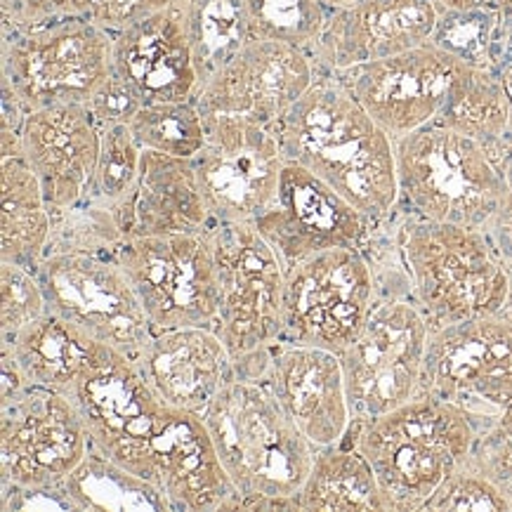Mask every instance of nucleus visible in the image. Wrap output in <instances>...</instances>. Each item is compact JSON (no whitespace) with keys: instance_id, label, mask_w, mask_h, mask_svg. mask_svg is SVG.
<instances>
[{"instance_id":"nucleus-1","label":"nucleus","mask_w":512,"mask_h":512,"mask_svg":"<svg viewBox=\"0 0 512 512\" xmlns=\"http://www.w3.org/2000/svg\"><path fill=\"white\" fill-rule=\"evenodd\" d=\"M286 161L300 163L373 222H385L399 201L395 140L378 126L333 74L272 126Z\"/></svg>"},{"instance_id":"nucleus-2","label":"nucleus","mask_w":512,"mask_h":512,"mask_svg":"<svg viewBox=\"0 0 512 512\" xmlns=\"http://www.w3.org/2000/svg\"><path fill=\"white\" fill-rule=\"evenodd\" d=\"M220 463L241 496V510H298L314 446L258 380L234 376L203 411Z\"/></svg>"},{"instance_id":"nucleus-3","label":"nucleus","mask_w":512,"mask_h":512,"mask_svg":"<svg viewBox=\"0 0 512 512\" xmlns=\"http://www.w3.org/2000/svg\"><path fill=\"white\" fill-rule=\"evenodd\" d=\"M399 213L392 244L430 331L505 312L510 269L484 229Z\"/></svg>"},{"instance_id":"nucleus-4","label":"nucleus","mask_w":512,"mask_h":512,"mask_svg":"<svg viewBox=\"0 0 512 512\" xmlns=\"http://www.w3.org/2000/svg\"><path fill=\"white\" fill-rule=\"evenodd\" d=\"M350 439L376 472L390 512H423L444 479L468 463L477 428L454 404L418 395L352 425Z\"/></svg>"},{"instance_id":"nucleus-5","label":"nucleus","mask_w":512,"mask_h":512,"mask_svg":"<svg viewBox=\"0 0 512 512\" xmlns=\"http://www.w3.org/2000/svg\"><path fill=\"white\" fill-rule=\"evenodd\" d=\"M397 208L418 218L484 229L505 192V161L442 123L395 140Z\"/></svg>"},{"instance_id":"nucleus-6","label":"nucleus","mask_w":512,"mask_h":512,"mask_svg":"<svg viewBox=\"0 0 512 512\" xmlns=\"http://www.w3.org/2000/svg\"><path fill=\"white\" fill-rule=\"evenodd\" d=\"M114 34L83 19L3 29V85L29 111L88 104L114 69Z\"/></svg>"},{"instance_id":"nucleus-7","label":"nucleus","mask_w":512,"mask_h":512,"mask_svg":"<svg viewBox=\"0 0 512 512\" xmlns=\"http://www.w3.org/2000/svg\"><path fill=\"white\" fill-rule=\"evenodd\" d=\"M420 395L454 404L482 432L512 418V314L430 333Z\"/></svg>"},{"instance_id":"nucleus-8","label":"nucleus","mask_w":512,"mask_h":512,"mask_svg":"<svg viewBox=\"0 0 512 512\" xmlns=\"http://www.w3.org/2000/svg\"><path fill=\"white\" fill-rule=\"evenodd\" d=\"M206 236L220 291L215 333L234 361L246 359L281 338L286 269L253 222H215Z\"/></svg>"},{"instance_id":"nucleus-9","label":"nucleus","mask_w":512,"mask_h":512,"mask_svg":"<svg viewBox=\"0 0 512 512\" xmlns=\"http://www.w3.org/2000/svg\"><path fill=\"white\" fill-rule=\"evenodd\" d=\"M430 326L406 295H378L354 343L340 354L352 425L420 395Z\"/></svg>"},{"instance_id":"nucleus-10","label":"nucleus","mask_w":512,"mask_h":512,"mask_svg":"<svg viewBox=\"0 0 512 512\" xmlns=\"http://www.w3.org/2000/svg\"><path fill=\"white\" fill-rule=\"evenodd\" d=\"M378 300L376 272L361 248H331L286 272L279 340L343 354Z\"/></svg>"},{"instance_id":"nucleus-11","label":"nucleus","mask_w":512,"mask_h":512,"mask_svg":"<svg viewBox=\"0 0 512 512\" xmlns=\"http://www.w3.org/2000/svg\"><path fill=\"white\" fill-rule=\"evenodd\" d=\"M114 260L152 319L156 331L213 328L220 291L206 234L140 236L118 248Z\"/></svg>"},{"instance_id":"nucleus-12","label":"nucleus","mask_w":512,"mask_h":512,"mask_svg":"<svg viewBox=\"0 0 512 512\" xmlns=\"http://www.w3.org/2000/svg\"><path fill=\"white\" fill-rule=\"evenodd\" d=\"M88 451V430L69 397L36 385L0 397L3 487H64Z\"/></svg>"},{"instance_id":"nucleus-13","label":"nucleus","mask_w":512,"mask_h":512,"mask_svg":"<svg viewBox=\"0 0 512 512\" xmlns=\"http://www.w3.org/2000/svg\"><path fill=\"white\" fill-rule=\"evenodd\" d=\"M36 277L43 286L48 310L74 321L133 361L154 338L152 319L114 258L50 253L38 265Z\"/></svg>"},{"instance_id":"nucleus-14","label":"nucleus","mask_w":512,"mask_h":512,"mask_svg":"<svg viewBox=\"0 0 512 512\" xmlns=\"http://www.w3.org/2000/svg\"><path fill=\"white\" fill-rule=\"evenodd\" d=\"M206 142L194 156L201 192L215 222H253L277 199L284 168L272 128L239 116L210 114Z\"/></svg>"},{"instance_id":"nucleus-15","label":"nucleus","mask_w":512,"mask_h":512,"mask_svg":"<svg viewBox=\"0 0 512 512\" xmlns=\"http://www.w3.org/2000/svg\"><path fill=\"white\" fill-rule=\"evenodd\" d=\"M234 364L236 376L267 387L314 449L343 444L350 437L352 409L340 354L277 340Z\"/></svg>"},{"instance_id":"nucleus-16","label":"nucleus","mask_w":512,"mask_h":512,"mask_svg":"<svg viewBox=\"0 0 512 512\" xmlns=\"http://www.w3.org/2000/svg\"><path fill=\"white\" fill-rule=\"evenodd\" d=\"M253 225L288 272L298 262L331 248H364L378 222L359 213L300 163L286 161L277 199Z\"/></svg>"},{"instance_id":"nucleus-17","label":"nucleus","mask_w":512,"mask_h":512,"mask_svg":"<svg viewBox=\"0 0 512 512\" xmlns=\"http://www.w3.org/2000/svg\"><path fill=\"white\" fill-rule=\"evenodd\" d=\"M465 62L428 41L402 55L333 74L392 140L442 114Z\"/></svg>"},{"instance_id":"nucleus-18","label":"nucleus","mask_w":512,"mask_h":512,"mask_svg":"<svg viewBox=\"0 0 512 512\" xmlns=\"http://www.w3.org/2000/svg\"><path fill=\"white\" fill-rule=\"evenodd\" d=\"M69 399L81 411L97 451L154 482L149 446L168 404L144 380L133 359L116 352Z\"/></svg>"},{"instance_id":"nucleus-19","label":"nucleus","mask_w":512,"mask_h":512,"mask_svg":"<svg viewBox=\"0 0 512 512\" xmlns=\"http://www.w3.org/2000/svg\"><path fill=\"white\" fill-rule=\"evenodd\" d=\"M317 81L312 55L279 41H251L199 88L201 114L239 116L272 128Z\"/></svg>"},{"instance_id":"nucleus-20","label":"nucleus","mask_w":512,"mask_h":512,"mask_svg":"<svg viewBox=\"0 0 512 512\" xmlns=\"http://www.w3.org/2000/svg\"><path fill=\"white\" fill-rule=\"evenodd\" d=\"M435 0H366L352 8L328 10L310 55L317 74L380 62L425 45L435 34Z\"/></svg>"},{"instance_id":"nucleus-21","label":"nucleus","mask_w":512,"mask_h":512,"mask_svg":"<svg viewBox=\"0 0 512 512\" xmlns=\"http://www.w3.org/2000/svg\"><path fill=\"white\" fill-rule=\"evenodd\" d=\"M154 482L177 512L241 510V496L222 468L199 413L166 406L149 446Z\"/></svg>"},{"instance_id":"nucleus-22","label":"nucleus","mask_w":512,"mask_h":512,"mask_svg":"<svg viewBox=\"0 0 512 512\" xmlns=\"http://www.w3.org/2000/svg\"><path fill=\"white\" fill-rule=\"evenodd\" d=\"M102 149V123L85 104L29 111L22 156L41 182L50 210L78 203L93 182Z\"/></svg>"},{"instance_id":"nucleus-23","label":"nucleus","mask_w":512,"mask_h":512,"mask_svg":"<svg viewBox=\"0 0 512 512\" xmlns=\"http://www.w3.org/2000/svg\"><path fill=\"white\" fill-rule=\"evenodd\" d=\"M111 59L144 104L187 102L199 95L201 76L175 3L116 31Z\"/></svg>"},{"instance_id":"nucleus-24","label":"nucleus","mask_w":512,"mask_h":512,"mask_svg":"<svg viewBox=\"0 0 512 512\" xmlns=\"http://www.w3.org/2000/svg\"><path fill=\"white\" fill-rule=\"evenodd\" d=\"M135 364L163 402L199 416L236 376L234 357L213 328L156 331Z\"/></svg>"},{"instance_id":"nucleus-25","label":"nucleus","mask_w":512,"mask_h":512,"mask_svg":"<svg viewBox=\"0 0 512 512\" xmlns=\"http://www.w3.org/2000/svg\"><path fill=\"white\" fill-rule=\"evenodd\" d=\"M123 234L140 236L208 234L215 225L201 192L192 159L142 149V166L135 192L118 213Z\"/></svg>"},{"instance_id":"nucleus-26","label":"nucleus","mask_w":512,"mask_h":512,"mask_svg":"<svg viewBox=\"0 0 512 512\" xmlns=\"http://www.w3.org/2000/svg\"><path fill=\"white\" fill-rule=\"evenodd\" d=\"M0 350L10 354L26 385L48 387L64 397L74 395L85 378L118 352L52 310L12 340H3Z\"/></svg>"},{"instance_id":"nucleus-27","label":"nucleus","mask_w":512,"mask_h":512,"mask_svg":"<svg viewBox=\"0 0 512 512\" xmlns=\"http://www.w3.org/2000/svg\"><path fill=\"white\" fill-rule=\"evenodd\" d=\"M50 206L24 156L0 159V262L36 272L48 253Z\"/></svg>"},{"instance_id":"nucleus-28","label":"nucleus","mask_w":512,"mask_h":512,"mask_svg":"<svg viewBox=\"0 0 512 512\" xmlns=\"http://www.w3.org/2000/svg\"><path fill=\"white\" fill-rule=\"evenodd\" d=\"M295 503L300 512H390L376 472L350 437L314 451Z\"/></svg>"},{"instance_id":"nucleus-29","label":"nucleus","mask_w":512,"mask_h":512,"mask_svg":"<svg viewBox=\"0 0 512 512\" xmlns=\"http://www.w3.org/2000/svg\"><path fill=\"white\" fill-rule=\"evenodd\" d=\"M435 123L475 137L503 161L512 154V95L496 71L463 64Z\"/></svg>"},{"instance_id":"nucleus-30","label":"nucleus","mask_w":512,"mask_h":512,"mask_svg":"<svg viewBox=\"0 0 512 512\" xmlns=\"http://www.w3.org/2000/svg\"><path fill=\"white\" fill-rule=\"evenodd\" d=\"M64 487L81 512H177L159 484L111 461L93 444Z\"/></svg>"},{"instance_id":"nucleus-31","label":"nucleus","mask_w":512,"mask_h":512,"mask_svg":"<svg viewBox=\"0 0 512 512\" xmlns=\"http://www.w3.org/2000/svg\"><path fill=\"white\" fill-rule=\"evenodd\" d=\"M170 3L173 0H3V29H31L62 19H83L116 34L135 19Z\"/></svg>"},{"instance_id":"nucleus-32","label":"nucleus","mask_w":512,"mask_h":512,"mask_svg":"<svg viewBox=\"0 0 512 512\" xmlns=\"http://www.w3.org/2000/svg\"><path fill=\"white\" fill-rule=\"evenodd\" d=\"M142 149L194 159L206 142V121L196 100L144 104L128 123Z\"/></svg>"},{"instance_id":"nucleus-33","label":"nucleus","mask_w":512,"mask_h":512,"mask_svg":"<svg viewBox=\"0 0 512 512\" xmlns=\"http://www.w3.org/2000/svg\"><path fill=\"white\" fill-rule=\"evenodd\" d=\"M52 232L48 253H90L114 258L126 244V234L118 225L116 213L95 196L85 194L74 206L50 210Z\"/></svg>"},{"instance_id":"nucleus-34","label":"nucleus","mask_w":512,"mask_h":512,"mask_svg":"<svg viewBox=\"0 0 512 512\" xmlns=\"http://www.w3.org/2000/svg\"><path fill=\"white\" fill-rule=\"evenodd\" d=\"M503 17L496 5L477 10H442L430 41L477 69L496 71Z\"/></svg>"},{"instance_id":"nucleus-35","label":"nucleus","mask_w":512,"mask_h":512,"mask_svg":"<svg viewBox=\"0 0 512 512\" xmlns=\"http://www.w3.org/2000/svg\"><path fill=\"white\" fill-rule=\"evenodd\" d=\"M253 41H279L310 52L324 29V0H246Z\"/></svg>"},{"instance_id":"nucleus-36","label":"nucleus","mask_w":512,"mask_h":512,"mask_svg":"<svg viewBox=\"0 0 512 512\" xmlns=\"http://www.w3.org/2000/svg\"><path fill=\"white\" fill-rule=\"evenodd\" d=\"M140 166L142 147L137 144L133 133H130L128 123H109V126H102L100 161H97L95 177L85 194L95 196L97 201L109 206L118 218L121 208L126 206L135 192Z\"/></svg>"},{"instance_id":"nucleus-37","label":"nucleus","mask_w":512,"mask_h":512,"mask_svg":"<svg viewBox=\"0 0 512 512\" xmlns=\"http://www.w3.org/2000/svg\"><path fill=\"white\" fill-rule=\"evenodd\" d=\"M48 312L36 272L15 262H0V340H12Z\"/></svg>"},{"instance_id":"nucleus-38","label":"nucleus","mask_w":512,"mask_h":512,"mask_svg":"<svg viewBox=\"0 0 512 512\" xmlns=\"http://www.w3.org/2000/svg\"><path fill=\"white\" fill-rule=\"evenodd\" d=\"M512 512L510 498L470 463L451 472L423 512Z\"/></svg>"},{"instance_id":"nucleus-39","label":"nucleus","mask_w":512,"mask_h":512,"mask_svg":"<svg viewBox=\"0 0 512 512\" xmlns=\"http://www.w3.org/2000/svg\"><path fill=\"white\" fill-rule=\"evenodd\" d=\"M468 463L489 477L512 503V418L477 437Z\"/></svg>"},{"instance_id":"nucleus-40","label":"nucleus","mask_w":512,"mask_h":512,"mask_svg":"<svg viewBox=\"0 0 512 512\" xmlns=\"http://www.w3.org/2000/svg\"><path fill=\"white\" fill-rule=\"evenodd\" d=\"M85 107L93 111L102 126H109V123H130V118L144 107V102L137 97L135 90L111 69L107 81L100 85V90H97L93 100L85 104Z\"/></svg>"},{"instance_id":"nucleus-41","label":"nucleus","mask_w":512,"mask_h":512,"mask_svg":"<svg viewBox=\"0 0 512 512\" xmlns=\"http://www.w3.org/2000/svg\"><path fill=\"white\" fill-rule=\"evenodd\" d=\"M3 512H31V510H78L67 487H3Z\"/></svg>"},{"instance_id":"nucleus-42","label":"nucleus","mask_w":512,"mask_h":512,"mask_svg":"<svg viewBox=\"0 0 512 512\" xmlns=\"http://www.w3.org/2000/svg\"><path fill=\"white\" fill-rule=\"evenodd\" d=\"M489 239L494 241L498 255L505 262V267L512 272V154L505 161V192L498 203L496 213L484 227Z\"/></svg>"},{"instance_id":"nucleus-43","label":"nucleus","mask_w":512,"mask_h":512,"mask_svg":"<svg viewBox=\"0 0 512 512\" xmlns=\"http://www.w3.org/2000/svg\"><path fill=\"white\" fill-rule=\"evenodd\" d=\"M496 8L501 10L503 17V31L501 43H498V57H496V74L503 78L512 95V0H496Z\"/></svg>"},{"instance_id":"nucleus-44","label":"nucleus","mask_w":512,"mask_h":512,"mask_svg":"<svg viewBox=\"0 0 512 512\" xmlns=\"http://www.w3.org/2000/svg\"><path fill=\"white\" fill-rule=\"evenodd\" d=\"M439 12L442 10H477L487 8V5H494L496 0H435Z\"/></svg>"},{"instance_id":"nucleus-45","label":"nucleus","mask_w":512,"mask_h":512,"mask_svg":"<svg viewBox=\"0 0 512 512\" xmlns=\"http://www.w3.org/2000/svg\"><path fill=\"white\" fill-rule=\"evenodd\" d=\"M366 3V0H324V5L328 10H338V8H352V5Z\"/></svg>"},{"instance_id":"nucleus-46","label":"nucleus","mask_w":512,"mask_h":512,"mask_svg":"<svg viewBox=\"0 0 512 512\" xmlns=\"http://www.w3.org/2000/svg\"><path fill=\"white\" fill-rule=\"evenodd\" d=\"M505 312L512 314V272H510V300H508V307H505Z\"/></svg>"}]
</instances>
